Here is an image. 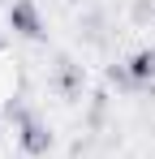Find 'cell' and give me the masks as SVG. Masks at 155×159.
Listing matches in <instances>:
<instances>
[{
  "mask_svg": "<svg viewBox=\"0 0 155 159\" xmlns=\"http://www.w3.org/2000/svg\"><path fill=\"white\" fill-rule=\"evenodd\" d=\"M17 142H22L26 155H48L52 151V129L39 120V116H30V112H17Z\"/></svg>",
  "mask_w": 155,
  "mask_h": 159,
  "instance_id": "cell-2",
  "label": "cell"
},
{
  "mask_svg": "<svg viewBox=\"0 0 155 159\" xmlns=\"http://www.w3.org/2000/svg\"><path fill=\"white\" fill-rule=\"evenodd\" d=\"M4 22H9V30H13L17 39H30V43H43V39H48L43 13L35 9V0H13L9 13H4Z\"/></svg>",
  "mask_w": 155,
  "mask_h": 159,
  "instance_id": "cell-1",
  "label": "cell"
},
{
  "mask_svg": "<svg viewBox=\"0 0 155 159\" xmlns=\"http://www.w3.org/2000/svg\"><path fill=\"white\" fill-rule=\"evenodd\" d=\"M125 69H129V82L134 86H151L155 82V48H138L125 60Z\"/></svg>",
  "mask_w": 155,
  "mask_h": 159,
  "instance_id": "cell-3",
  "label": "cell"
},
{
  "mask_svg": "<svg viewBox=\"0 0 155 159\" xmlns=\"http://www.w3.org/2000/svg\"><path fill=\"white\" fill-rule=\"evenodd\" d=\"M0 133H4V116H0Z\"/></svg>",
  "mask_w": 155,
  "mask_h": 159,
  "instance_id": "cell-4",
  "label": "cell"
},
{
  "mask_svg": "<svg viewBox=\"0 0 155 159\" xmlns=\"http://www.w3.org/2000/svg\"><path fill=\"white\" fill-rule=\"evenodd\" d=\"M0 48H4V43H0Z\"/></svg>",
  "mask_w": 155,
  "mask_h": 159,
  "instance_id": "cell-5",
  "label": "cell"
}]
</instances>
